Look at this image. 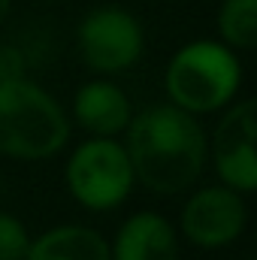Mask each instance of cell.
Returning <instances> with one entry per match:
<instances>
[{
  "label": "cell",
  "instance_id": "cell-1",
  "mask_svg": "<svg viewBox=\"0 0 257 260\" xmlns=\"http://www.w3.org/2000/svg\"><path fill=\"white\" fill-rule=\"evenodd\" d=\"M124 151L136 182L154 194L173 197L188 191L200 179L209 142L191 112L167 103L148 106L130 118Z\"/></svg>",
  "mask_w": 257,
  "mask_h": 260
},
{
  "label": "cell",
  "instance_id": "cell-2",
  "mask_svg": "<svg viewBox=\"0 0 257 260\" xmlns=\"http://www.w3.org/2000/svg\"><path fill=\"white\" fill-rule=\"evenodd\" d=\"M70 136L61 103L30 79L0 82V154L43 160L64 148Z\"/></svg>",
  "mask_w": 257,
  "mask_h": 260
},
{
  "label": "cell",
  "instance_id": "cell-3",
  "mask_svg": "<svg viewBox=\"0 0 257 260\" xmlns=\"http://www.w3.org/2000/svg\"><path fill=\"white\" fill-rule=\"evenodd\" d=\"M242 67L233 49L215 40H197L188 43L173 55L167 67V94L173 106L203 115L227 106L233 94L239 91Z\"/></svg>",
  "mask_w": 257,
  "mask_h": 260
},
{
  "label": "cell",
  "instance_id": "cell-4",
  "mask_svg": "<svg viewBox=\"0 0 257 260\" xmlns=\"http://www.w3.org/2000/svg\"><path fill=\"white\" fill-rule=\"evenodd\" d=\"M133 182L127 151L112 136H94L70 154L67 188L85 209L106 212L121 206L133 191Z\"/></svg>",
  "mask_w": 257,
  "mask_h": 260
},
{
  "label": "cell",
  "instance_id": "cell-5",
  "mask_svg": "<svg viewBox=\"0 0 257 260\" xmlns=\"http://www.w3.org/2000/svg\"><path fill=\"white\" fill-rule=\"evenodd\" d=\"M82 61L94 73H124L142 58V24L121 6H100L88 12L76 30Z\"/></svg>",
  "mask_w": 257,
  "mask_h": 260
},
{
  "label": "cell",
  "instance_id": "cell-6",
  "mask_svg": "<svg viewBox=\"0 0 257 260\" xmlns=\"http://www.w3.org/2000/svg\"><path fill=\"white\" fill-rule=\"evenodd\" d=\"M257 106L254 100L233 103L212 136V160L227 188L251 194L257 188Z\"/></svg>",
  "mask_w": 257,
  "mask_h": 260
},
{
  "label": "cell",
  "instance_id": "cell-7",
  "mask_svg": "<svg viewBox=\"0 0 257 260\" xmlns=\"http://www.w3.org/2000/svg\"><path fill=\"white\" fill-rule=\"evenodd\" d=\"M245 227V203L227 185L203 188L185 203L182 233L200 248H224Z\"/></svg>",
  "mask_w": 257,
  "mask_h": 260
},
{
  "label": "cell",
  "instance_id": "cell-8",
  "mask_svg": "<svg viewBox=\"0 0 257 260\" xmlns=\"http://www.w3.org/2000/svg\"><path fill=\"white\" fill-rule=\"evenodd\" d=\"M109 260H179L176 230L157 212H139L121 224Z\"/></svg>",
  "mask_w": 257,
  "mask_h": 260
},
{
  "label": "cell",
  "instance_id": "cell-9",
  "mask_svg": "<svg viewBox=\"0 0 257 260\" xmlns=\"http://www.w3.org/2000/svg\"><path fill=\"white\" fill-rule=\"evenodd\" d=\"M73 115L79 127L88 130L91 136H115L127 130L133 109L127 94L112 82H88L79 88L73 100Z\"/></svg>",
  "mask_w": 257,
  "mask_h": 260
},
{
  "label": "cell",
  "instance_id": "cell-10",
  "mask_svg": "<svg viewBox=\"0 0 257 260\" xmlns=\"http://www.w3.org/2000/svg\"><path fill=\"white\" fill-rule=\"evenodd\" d=\"M24 260H109V242L88 227H55L30 239Z\"/></svg>",
  "mask_w": 257,
  "mask_h": 260
},
{
  "label": "cell",
  "instance_id": "cell-11",
  "mask_svg": "<svg viewBox=\"0 0 257 260\" xmlns=\"http://www.w3.org/2000/svg\"><path fill=\"white\" fill-rule=\"evenodd\" d=\"M218 30L227 49L251 52L257 46V0H224L218 9Z\"/></svg>",
  "mask_w": 257,
  "mask_h": 260
},
{
  "label": "cell",
  "instance_id": "cell-12",
  "mask_svg": "<svg viewBox=\"0 0 257 260\" xmlns=\"http://www.w3.org/2000/svg\"><path fill=\"white\" fill-rule=\"evenodd\" d=\"M27 248H30V236L24 224L0 212V260H24Z\"/></svg>",
  "mask_w": 257,
  "mask_h": 260
},
{
  "label": "cell",
  "instance_id": "cell-13",
  "mask_svg": "<svg viewBox=\"0 0 257 260\" xmlns=\"http://www.w3.org/2000/svg\"><path fill=\"white\" fill-rule=\"evenodd\" d=\"M27 79V58L18 46H0V82Z\"/></svg>",
  "mask_w": 257,
  "mask_h": 260
},
{
  "label": "cell",
  "instance_id": "cell-14",
  "mask_svg": "<svg viewBox=\"0 0 257 260\" xmlns=\"http://www.w3.org/2000/svg\"><path fill=\"white\" fill-rule=\"evenodd\" d=\"M9 6H12V0H0V21L6 18V12H9Z\"/></svg>",
  "mask_w": 257,
  "mask_h": 260
}]
</instances>
